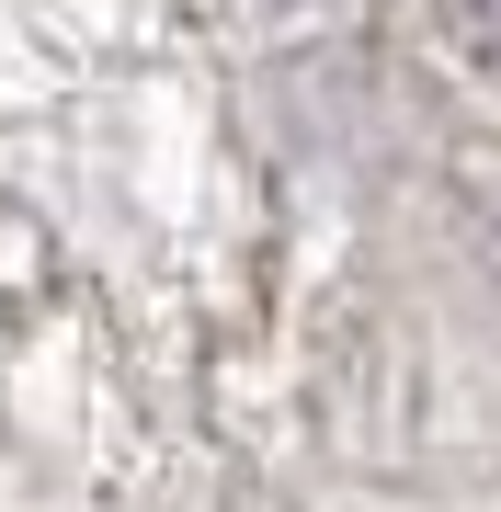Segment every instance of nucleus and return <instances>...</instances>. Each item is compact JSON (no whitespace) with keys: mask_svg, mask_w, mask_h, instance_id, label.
Listing matches in <instances>:
<instances>
[{"mask_svg":"<svg viewBox=\"0 0 501 512\" xmlns=\"http://www.w3.org/2000/svg\"><path fill=\"white\" fill-rule=\"evenodd\" d=\"M456 35H467V46H479L490 69H501V0H456Z\"/></svg>","mask_w":501,"mask_h":512,"instance_id":"f257e3e1","label":"nucleus"}]
</instances>
